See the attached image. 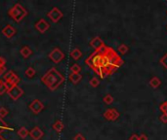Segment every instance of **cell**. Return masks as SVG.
I'll use <instances>...</instances> for the list:
<instances>
[{
	"label": "cell",
	"instance_id": "f546056e",
	"mask_svg": "<svg viewBox=\"0 0 167 140\" xmlns=\"http://www.w3.org/2000/svg\"><path fill=\"white\" fill-rule=\"evenodd\" d=\"M73 140H86V139H85V137L83 136V134L77 133V134H75V136L73 137Z\"/></svg>",
	"mask_w": 167,
	"mask_h": 140
},
{
	"label": "cell",
	"instance_id": "44dd1931",
	"mask_svg": "<svg viewBox=\"0 0 167 140\" xmlns=\"http://www.w3.org/2000/svg\"><path fill=\"white\" fill-rule=\"evenodd\" d=\"M160 84H161V81L158 79L157 77H153L151 79V81H149V85H151L152 88H154V89L159 87Z\"/></svg>",
	"mask_w": 167,
	"mask_h": 140
},
{
	"label": "cell",
	"instance_id": "2e32d148",
	"mask_svg": "<svg viewBox=\"0 0 167 140\" xmlns=\"http://www.w3.org/2000/svg\"><path fill=\"white\" fill-rule=\"evenodd\" d=\"M81 79H82V75L81 74H73V73H71V74L68 75V80H70L71 83L75 84V85L81 81Z\"/></svg>",
	"mask_w": 167,
	"mask_h": 140
},
{
	"label": "cell",
	"instance_id": "8992f818",
	"mask_svg": "<svg viewBox=\"0 0 167 140\" xmlns=\"http://www.w3.org/2000/svg\"><path fill=\"white\" fill-rule=\"evenodd\" d=\"M47 16L52 21L56 24V22H58L64 17V14H63V12L58 7H53L47 13Z\"/></svg>",
	"mask_w": 167,
	"mask_h": 140
},
{
	"label": "cell",
	"instance_id": "484cf974",
	"mask_svg": "<svg viewBox=\"0 0 167 140\" xmlns=\"http://www.w3.org/2000/svg\"><path fill=\"white\" fill-rule=\"evenodd\" d=\"M103 100L106 104H112V101H113V97L111 96V94H106V96H104Z\"/></svg>",
	"mask_w": 167,
	"mask_h": 140
},
{
	"label": "cell",
	"instance_id": "52a82bcc",
	"mask_svg": "<svg viewBox=\"0 0 167 140\" xmlns=\"http://www.w3.org/2000/svg\"><path fill=\"white\" fill-rule=\"evenodd\" d=\"M7 93H8V96L14 100V101H17L20 97L22 96V94L25 93V92L22 91L19 86H14V87H11L8 89Z\"/></svg>",
	"mask_w": 167,
	"mask_h": 140
},
{
	"label": "cell",
	"instance_id": "5b68a950",
	"mask_svg": "<svg viewBox=\"0 0 167 140\" xmlns=\"http://www.w3.org/2000/svg\"><path fill=\"white\" fill-rule=\"evenodd\" d=\"M49 59L55 63H59L65 59V54L59 48H54L49 53Z\"/></svg>",
	"mask_w": 167,
	"mask_h": 140
},
{
	"label": "cell",
	"instance_id": "4316f807",
	"mask_svg": "<svg viewBox=\"0 0 167 140\" xmlns=\"http://www.w3.org/2000/svg\"><path fill=\"white\" fill-rule=\"evenodd\" d=\"M9 114V110L6 107H0V118L3 119Z\"/></svg>",
	"mask_w": 167,
	"mask_h": 140
},
{
	"label": "cell",
	"instance_id": "7402d4cb",
	"mask_svg": "<svg viewBox=\"0 0 167 140\" xmlns=\"http://www.w3.org/2000/svg\"><path fill=\"white\" fill-rule=\"evenodd\" d=\"M71 71L73 74H80V71H81V67L79 64L74 63L71 66Z\"/></svg>",
	"mask_w": 167,
	"mask_h": 140
},
{
	"label": "cell",
	"instance_id": "f1b7e54d",
	"mask_svg": "<svg viewBox=\"0 0 167 140\" xmlns=\"http://www.w3.org/2000/svg\"><path fill=\"white\" fill-rule=\"evenodd\" d=\"M160 62L163 64L164 67H166V68H167V54H165L163 55V58L160 59Z\"/></svg>",
	"mask_w": 167,
	"mask_h": 140
},
{
	"label": "cell",
	"instance_id": "d4e9b609",
	"mask_svg": "<svg viewBox=\"0 0 167 140\" xmlns=\"http://www.w3.org/2000/svg\"><path fill=\"white\" fill-rule=\"evenodd\" d=\"M89 84H90V86H92L93 88H96L100 85V80L98 79L97 77H93L92 79L89 81Z\"/></svg>",
	"mask_w": 167,
	"mask_h": 140
},
{
	"label": "cell",
	"instance_id": "d6986e66",
	"mask_svg": "<svg viewBox=\"0 0 167 140\" xmlns=\"http://www.w3.org/2000/svg\"><path fill=\"white\" fill-rule=\"evenodd\" d=\"M5 131H13V127H11L10 126L7 125V123H5L1 118H0V133Z\"/></svg>",
	"mask_w": 167,
	"mask_h": 140
},
{
	"label": "cell",
	"instance_id": "5bb4252c",
	"mask_svg": "<svg viewBox=\"0 0 167 140\" xmlns=\"http://www.w3.org/2000/svg\"><path fill=\"white\" fill-rule=\"evenodd\" d=\"M20 54L22 55V57L24 59H28L32 55V51L28 46H24L20 50Z\"/></svg>",
	"mask_w": 167,
	"mask_h": 140
},
{
	"label": "cell",
	"instance_id": "7a4b0ae2",
	"mask_svg": "<svg viewBox=\"0 0 167 140\" xmlns=\"http://www.w3.org/2000/svg\"><path fill=\"white\" fill-rule=\"evenodd\" d=\"M102 59H103L102 54H100L99 52H94L85 59V64H87L99 76L101 75L102 72Z\"/></svg>",
	"mask_w": 167,
	"mask_h": 140
},
{
	"label": "cell",
	"instance_id": "6da1fadb",
	"mask_svg": "<svg viewBox=\"0 0 167 140\" xmlns=\"http://www.w3.org/2000/svg\"><path fill=\"white\" fill-rule=\"evenodd\" d=\"M41 82L51 91H55L65 82V76L55 67L51 68L41 77Z\"/></svg>",
	"mask_w": 167,
	"mask_h": 140
},
{
	"label": "cell",
	"instance_id": "277c9868",
	"mask_svg": "<svg viewBox=\"0 0 167 140\" xmlns=\"http://www.w3.org/2000/svg\"><path fill=\"white\" fill-rule=\"evenodd\" d=\"M3 80L6 83V85L10 89L11 87L18 86L19 83L21 82V78L18 74H16L13 70H8L7 72H5L3 75Z\"/></svg>",
	"mask_w": 167,
	"mask_h": 140
},
{
	"label": "cell",
	"instance_id": "e575fe53",
	"mask_svg": "<svg viewBox=\"0 0 167 140\" xmlns=\"http://www.w3.org/2000/svg\"><path fill=\"white\" fill-rule=\"evenodd\" d=\"M0 140H6V139H5L3 136H1V135H0Z\"/></svg>",
	"mask_w": 167,
	"mask_h": 140
},
{
	"label": "cell",
	"instance_id": "603a6c76",
	"mask_svg": "<svg viewBox=\"0 0 167 140\" xmlns=\"http://www.w3.org/2000/svg\"><path fill=\"white\" fill-rule=\"evenodd\" d=\"M25 74H26V76L28 77V78H32L34 75L36 74V71L34 70L33 67H27L26 72H25Z\"/></svg>",
	"mask_w": 167,
	"mask_h": 140
},
{
	"label": "cell",
	"instance_id": "ac0fdd59",
	"mask_svg": "<svg viewBox=\"0 0 167 140\" xmlns=\"http://www.w3.org/2000/svg\"><path fill=\"white\" fill-rule=\"evenodd\" d=\"M18 135H19L21 138L25 139L27 135H30V131H27L26 127H20L19 130H18Z\"/></svg>",
	"mask_w": 167,
	"mask_h": 140
},
{
	"label": "cell",
	"instance_id": "9c48e42d",
	"mask_svg": "<svg viewBox=\"0 0 167 140\" xmlns=\"http://www.w3.org/2000/svg\"><path fill=\"white\" fill-rule=\"evenodd\" d=\"M34 27H35V29L39 33H45L50 28V25L49 22L47 21H45L44 19H40L34 24Z\"/></svg>",
	"mask_w": 167,
	"mask_h": 140
},
{
	"label": "cell",
	"instance_id": "4dcf8cb0",
	"mask_svg": "<svg viewBox=\"0 0 167 140\" xmlns=\"http://www.w3.org/2000/svg\"><path fill=\"white\" fill-rule=\"evenodd\" d=\"M160 120H161V122L162 123H167V115H165V114H162L160 116Z\"/></svg>",
	"mask_w": 167,
	"mask_h": 140
},
{
	"label": "cell",
	"instance_id": "1f68e13d",
	"mask_svg": "<svg viewBox=\"0 0 167 140\" xmlns=\"http://www.w3.org/2000/svg\"><path fill=\"white\" fill-rule=\"evenodd\" d=\"M129 140H139V136H138L136 133H134V134H132V135H131Z\"/></svg>",
	"mask_w": 167,
	"mask_h": 140
},
{
	"label": "cell",
	"instance_id": "d6a6232c",
	"mask_svg": "<svg viewBox=\"0 0 167 140\" xmlns=\"http://www.w3.org/2000/svg\"><path fill=\"white\" fill-rule=\"evenodd\" d=\"M5 71H6V67L0 65V76H1L2 74H4V73H5Z\"/></svg>",
	"mask_w": 167,
	"mask_h": 140
},
{
	"label": "cell",
	"instance_id": "4fadbf2b",
	"mask_svg": "<svg viewBox=\"0 0 167 140\" xmlns=\"http://www.w3.org/2000/svg\"><path fill=\"white\" fill-rule=\"evenodd\" d=\"M2 34L5 36V37H7V38H12L16 33H17V29L15 28V27L13 25H7L5 27H3V29H2Z\"/></svg>",
	"mask_w": 167,
	"mask_h": 140
},
{
	"label": "cell",
	"instance_id": "e0dca14e",
	"mask_svg": "<svg viewBox=\"0 0 167 140\" xmlns=\"http://www.w3.org/2000/svg\"><path fill=\"white\" fill-rule=\"evenodd\" d=\"M71 57L74 59V60H78L80 58L82 57V52L80 51L79 49L75 48V49H73L71 53Z\"/></svg>",
	"mask_w": 167,
	"mask_h": 140
},
{
	"label": "cell",
	"instance_id": "836d02e7",
	"mask_svg": "<svg viewBox=\"0 0 167 140\" xmlns=\"http://www.w3.org/2000/svg\"><path fill=\"white\" fill-rule=\"evenodd\" d=\"M139 140H148V136L145 135L144 133H142L141 135L139 136Z\"/></svg>",
	"mask_w": 167,
	"mask_h": 140
},
{
	"label": "cell",
	"instance_id": "3957f363",
	"mask_svg": "<svg viewBox=\"0 0 167 140\" xmlns=\"http://www.w3.org/2000/svg\"><path fill=\"white\" fill-rule=\"evenodd\" d=\"M27 10L22 7L20 3H16L12 8H10L8 11V15L12 18L16 22H20L24 20L27 16Z\"/></svg>",
	"mask_w": 167,
	"mask_h": 140
},
{
	"label": "cell",
	"instance_id": "9a60e30c",
	"mask_svg": "<svg viewBox=\"0 0 167 140\" xmlns=\"http://www.w3.org/2000/svg\"><path fill=\"white\" fill-rule=\"evenodd\" d=\"M52 127H53V130H54L56 132L60 133V132H62L63 131H64L65 125H64V123H63L61 120H57V121L54 123V124H53V126H52Z\"/></svg>",
	"mask_w": 167,
	"mask_h": 140
},
{
	"label": "cell",
	"instance_id": "cb8c5ba5",
	"mask_svg": "<svg viewBox=\"0 0 167 140\" xmlns=\"http://www.w3.org/2000/svg\"><path fill=\"white\" fill-rule=\"evenodd\" d=\"M128 50H129V48L126 46L125 44H121L118 47V53L121 54V55H124V54H126V53L128 52Z\"/></svg>",
	"mask_w": 167,
	"mask_h": 140
},
{
	"label": "cell",
	"instance_id": "83f0119b",
	"mask_svg": "<svg viewBox=\"0 0 167 140\" xmlns=\"http://www.w3.org/2000/svg\"><path fill=\"white\" fill-rule=\"evenodd\" d=\"M159 109L163 112V114L167 115V102H164L162 103L160 106H159Z\"/></svg>",
	"mask_w": 167,
	"mask_h": 140
},
{
	"label": "cell",
	"instance_id": "8fae6325",
	"mask_svg": "<svg viewBox=\"0 0 167 140\" xmlns=\"http://www.w3.org/2000/svg\"><path fill=\"white\" fill-rule=\"evenodd\" d=\"M44 135L43 131L39 127H34L30 131V136L32 140H40Z\"/></svg>",
	"mask_w": 167,
	"mask_h": 140
},
{
	"label": "cell",
	"instance_id": "7c38bea8",
	"mask_svg": "<svg viewBox=\"0 0 167 140\" xmlns=\"http://www.w3.org/2000/svg\"><path fill=\"white\" fill-rule=\"evenodd\" d=\"M89 44H90V46L95 50V52L100 51V49H101L103 46H105V44H104L103 40H102V39H101L99 36L94 37V38L90 41Z\"/></svg>",
	"mask_w": 167,
	"mask_h": 140
},
{
	"label": "cell",
	"instance_id": "ffe728a7",
	"mask_svg": "<svg viewBox=\"0 0 167 140\" xmlns=\"http://www.w3.org/2000/svg\"><path fill=\"white\" fill-rule=\"evenodd\" d=\"M8 86L6 85V83L4 82V80L0 79V96H3L4 93H6L8 92Z\"/></svg>",
	"mask_w": 167,
	"mask_h": 140
},
{
	"label": "cell",
	"instance_id": "ba28073f",
	"mask_svg": "<svg viewBox=\"0 0 167 140\" xmlns=\"http://www.w3.org/2000/svg\"><path fill=\"white\" fill-rule=\"evenodd\" d=\"M28 108L34 114H39L40 112H41L43 109H44V104L41 100L39 99H33L32 101L31 102V104L28 105Z\"/></svg>",
	"mask_w": 167,
	"mask_h": 140
},
{
	"label": "cell",
	"instance_id": "30bf717a",
	"mask_svg": "<svg viewBox=\"0 0 167 140\" xmlns=\"http://www.w3.org/2000/svg\"><path fill=\"white\" fill-rule=\"evenodd\" d=\"M104 117L108 121H116L119 117V113L116 108H109L104 113Z\"/></svg>",
	"mask_w": 167,
	"mask_h": 140
}]
</instances>
